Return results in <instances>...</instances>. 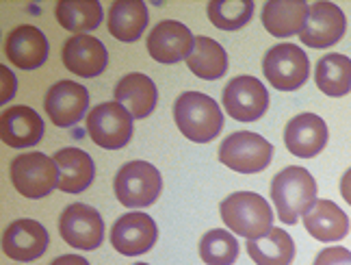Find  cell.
<instances>
[{"instance_id": "cell-1", "label": "cell", "mask_w": 351, "mask_h": 265, "mask_svg": "<svg viewBox=\"0 0 351 265\" xmlns=\"http://www.w3.org/2000/svg\"><path fill=\"white\" fill-rule=\"evenodd\" d=\"M173 120L180 132L195 143H208L223 128V113L215 98L202 91H184L173 102Z\"/></svg>"}, {"instance_id": "cell-2", "label": "cell", "mask_w": 351, "mask_h": 265, "mask_svg": "<svg viewBox=\"0 0 351 265\" xmlns=\"http://www.w3.org/2000/svg\"><path fill=\"white\" fill-rule=\"evenodd\" d=\"M271 200L282 222L297 224L317 203V181L306 168L289 165L271 181Z\"/></svg>"}, {"instance_id": "cell-3", "label": "cell", "mask_w": 351, "mask_h": 265, "mask_svg": "<svg viewBox=\"0 0 351 265\" xmlns=\"http://www.w3.org/2000/svg\"><path fill=\"white\" fill-rule=\"evenodd\" d=\"M221 220L234 235L258 240L274 229V211L263 196L254 192H234L219 205Z\"/></svg>"}, {"instance_id": "cell-4", "label": "cell", "mask_w": 351, "mask_h": 265, "mask_svg": "<svg viewBox=\"0 0 351 265\" xmlns=\"http://www.w3.org/2000/svg\"><path fill=\"white\" fill-rule=\"evenodd\" d=\"M117 200L128 209H143L158 200L163 192L160 172L147 161H128L119 168L113 181Z\"/></svg>"}, {"instance_id": "cell-5", "label": "cell", "mask_w": 351, "mask_h": 265, "mask_svg": "<svg viewBox=\"0 0 351 265\" xmlns=\"http://www.w3.org/2000/svg\"><path fill=\"white\" fill-rule=\"evenodd\" d=\"M11 183L18 194L31 200L48 196L59 187V168L55 159L44 152H24L11 161Z\"/></svg>"}, {"instance_id": "cell-6", "label": "cell", "mask_w": 351, "mask_h": 265, "mask_svg": "<svg viewBox=\"0 0 351 265\" xmlns=\"http://www.w3.org/2000/svg\"><path fill=\"white\" fill-rule=\"evenodd\" d=\"M271 157L274 146L258 132L250 130H237L219 146V161L239 174H258L269 168Z\"/></svg>"}, {"instance_id": "cell-7", "label": "cell", "mask_w": 351, "mask_h": 265, "mask_svg": "<svg viewBox=\"0 0 351 265\" xmlns=\"http://www.w3.org/2000/svg\"><path fill=\"white\" fill-rule=\"evenodd\" d=\"M267 81L280 91H295L308 81V55L295 44H278L267 50L263 59Z\"/></svg>"}, {"instance_id": "cell-8", "label": "cell", "mask_w": 351, "mask_h": 265, "mask_svg": "<svg viewBox=\"0 0 351 265\" xmlns=\"http://www.w3.org/2000/svg\"><path fill=\"white\" fill-rule=\"evenodd\" d=\"M87 132L104 150H119L132 137V115L119 102L96 104L87 115Z\"/></svg>"}, {"instance_id": "cell-9", "label": "cell", "mask_w": 351, "mask_h": 265, "mask_svg": "<svg viewBox=\"0 0 351 265\" xmlns=\"http://www.w3.org/2000/svg\"><path fill=\"white\" fill-rule=\"evenodd\" d=\"M223 107L237 122H256L269 109L267 87L254 76H237L223 87Z\"/></svg>"}, {"instance_id": "cell-10", "label": "cell", "mask_w": 351, "mask_h": 265, "mask_svg": "<svg viewBox=\"0 0 351 265\" xmlns=\"http://www.w3.org/2000/svg\"><path fill=\"white\" fill-rule=\"evenodd\" d=\"M59 233L67 246L76 250H96L104 240V222L93 207L76 203L61 214Z\"/></svg>"}, {"instance_id": "cell-11", "label": "cell", "mask_w": 351, "mask_h": 265, "mask_svg": "<svg viewBox=\"0 0 351 265\" xmlns=\"http://www.w3.org/2000/svg\"><path fill=\"white\" fill-rule=\"evenodd\" d=\"M156 240V222L141 211H132V214L117 218L111 227V246L124 257H139L147 253Z\"/></svg>"}, {"instance_id": "cell-12", "label": "cell", "mask_w": 351, "mask_h": 265, "mask_svg": "<svg viewBox=\"0 0 351 265\" xmlns=\"http://www.w3.org/2000/svg\"><path fill=\"white\" fill-rule=\"evenodd\" d=\"M347 20L341 7L328 0H319V3L310 5L308 20L304 31L300 33L302 44L310 48H330L336 42H341L345 35Z\"/></svg>"}, {"instance_id": "cell-13", "label": "cell", "mask_w": 351, "mask_h": 265, "mask_svg": "<svg viewBox=\"0 0 351 265\" xmlns=\"http://www.w3.org/2000/svg\"><path fill=\"white\" fill-rule=\"evenodd\" d=\"M89 107V91L74 81H59L46 91L44 109L50 117V122L67 128L74 126L80 117L85 115Z\"/></svg>"}, {"instance_id": "cell-14", "label": "cell", "mask_w": 351, "mask_h": 265, "mask_svg": "<svg viewBox=\"0 0 351 265\" xmlns=\"http://www.w3.org/2000/svg\"><path fill=\"white\" fill-rule=\"evenodd\" d=\"M147 52L158 63H178L191 55L195 37L178 20L158 22L147 35Z\"/></svg>"}, {"instance_id": "cell-15", "label": "cell", "mask_w": 351, "mask_h": 265, "mask_svg": "<svg viewBox=\"0 0 351 265\" xmlns=\"http://www.w3.org/2000/svg\"><path fill=\"white\" fill-rule=\"evenodd\" d=\"M61 59H63V65L72 74L83 76V78H93V76H100L106 70L109 50H106V46L93 35H72L63 44Z\"/></svg>"}, {"instance_id": "cell-16", "label": "cell", "mask_w": 351, "mask_h": 265, "mask_svg": "<svg viewBox=\"0 0 351 265\" xmlns=\"http://www.w3.org/2000/svg\"><path fill=\"white\" fill-rule=\"evenodd\" d=\"M48 248V231L37 220H16L3 233V253L13 261H35Z\"/></svg>"}, {"instance_id": "cell-17", "label": "cell", "mask_w": 351, "mask_h": 265, "mask_svg": "<svg viewBox=\"0 0 351 265\" xmlns=\"http://www.w3.org/2000/svg\"><path fill=\"white\" fill-rule=\"evenodd\" d=\"M5 55L20 70H37L48 59V39L37 26H16L5 39Z\"/></svg>"}, {"instance_id": "cell-18", "label": "cell", "mask_w": 351, "mask_h": 265, "mask_svg": "<svg viewBox=\"0 0 351 265\" xmlns=\"http://www.w3.org/2000/svg\"><path fill=\"white\" fill-rule=\"evenodd\" d=\"M285 143L300 159L317 157L328 143V124L317 113H300L285 128Z\"/></svg>"}, {"instance_id": "cell-19", "label": "cell", "mask_w": 351, "mask_h": 265, "mask_svg": "<svg viewBox=\"0 0 351 265\" xmlns=\"http://www.w3.org/2000/svg\"><path fill=\"white\" fill-rule=\"evenodd\" d=\"M0 137L9 148H31L44 137L42 115L31 107H11L0 117Z\"/></svg>"}, {"instance_id": "cell-20", "label": "cell", "mask_w": 351, "mask_h": 265, "mask_svg": "<svg viewBox=\"0 0 351 265\" xmlns=\"http://www.w3.org/2000/svg\"><path fill=\"white\" fill-rule=\"evenodd\" d=\"M113 96H115V102H119L121 107L132 115V120H143V117H147L154 111L158 91L150 76L132 72L119 78Z\"/></svg>"}, {"instance_id": "cell-21", "label": "cell", "mask_w": 351, "mask_h": 265, "mask_svg": "<svg viewBox=\"0 0 351 265\" xmlns=\"http://www.w3.org/2000/svg\"><path fill=\"white\" fill-rule=\"evenodd\" d=\"M310 5L306 0H269L263 7V26L274 37L300 35L306 26Z\"/></svg>"}, {"instance_id": "cell-22", "label": "cell", "mask_w": 351, "mask_h": 265, "mask_svg": "<svg viewBox=\"0 0 351 265\" xmlns=\"http://www.w3.org/2000/svg\"><path fill=\"white\" fill-rule=\"evenodd\" d=\"M59 168V189L65 194H80L93 183L96 165L93 159L80 148H61L52 157Z\"/></svg>"}, {"instance_id": "cell-23", "label": "cell", "mask_w": 351, "mask_h": 265, "mask_svg": "<svg viewBox=\"0 0 351 265\" xmlns=\"http://www.w3.org/2000/svg\"><path fill=\"white\" fill-rule=\"evenodd\" d=\"M304 227L319 242H341L349 233V218L336 203L317 200L304 216Z\"/></svg>"}, {"instance_id": "cell-24", "label": "cell", "mask_w": 351, "mask_h": 265, "mask_svg": "<svg viewBox=\"0 0 351 265\" xmlns=\"http://www.w3.org/2000/svg\"><path fill=\"white\" fill-rule=\"evenodd\" d=\"M147 20L150 16L143 0H115L109 9V33L119 42H137Z\"/></svg>"}, {"instance_id": "cell-25", "label": "cell", "mask_w": 351, "mask_h": 265, "mask_svg": "<svg viewBox=\"0 0 351 265\" xmlns=\"http://www.w3.org/2000/svg\"><path fill=\"white\" fill-rule=\"evenodd\" d=\"M247 255L256 265H291L295 242L285 229H271L265 237L247 240Z\"/></svg>"}, {"instance_id": "cell-26", "label": "cell", "mask_w": 351, "mask_h": 265, "mask_svg": "<svg viewBox=\"0 0 351 265\" xmlns=\"http://www.w3.org/2000/svg\"><path fill=\"white\" fill-rule=\"evenodd\" d=\"M186 65L197 78L217 81V78H221L228 70V55L219 42L199 35V37H195L191 55L186 57Z\"/></svg>"}, {"instance_id": "cell-27", "label": "cell", "mask_w": 351, "mask_h": 265, "mask_svg": "<svg viewBox=\"0 0 351 265\" xmlns=\"http://www.w3.org/2000/svg\"><path fill=\"white\" fill-rule=\"evenodd\" d=\"M315 83L326 96L341 98L351 91V59L339 52L321 57L317 61Z\"/></svg>"}, {"instance_id": "cell-28", "label": "cell", "mask_w": 351, "mask_h": 265, "mask_svg": "<svg viewBox=\"0 0 351 265\" xmlns=\"http://www.w3.org/2000/svg\"><path fill=\"white\" fill-rule=\"evenodd\" d=\"M57 22L65 31L85 35L102 22V5L98 0H61L55 7Z\"/></svg>"}, {"instance_id": "cell-29", "label": "cell", "mask_w": 351, "mask_h": 265, "mask_svg": "<svg viewBox=\"0 0 351 265\" xmlns=\"http://www.w3.org/2000/svg\"><path fill=\"white\" fill-rule=\"evenodd\" d=\"M208 20L221 31H239L254 16L252 0H210Z\"/></svg>"}, {"instance_id": "cell-30", "label": "cell", "mask_w": 351, "mask_h": 265, "mask_svg": "<svg viewBox=\"0 0 351 265\" xmlns=\"http://www.w3.org/2000/svg\"><path fill=\"white\" fill-rule=\"evenodd\" d=\"M199 257L206 265H232L239 257V242L230 231H208L199 242Z\"/></svg>"}, {"instance_id": "cell-31", "label": "cell", "mask_w": 351, "mask_h": 265, "mask_svg": "<svg viewBox=\"0 0 351 265\" xmlns=\"http://www.w3.org/2000/svg\"><path fill=\"white\" fill-rule=\"evenodd\" d=\"M313 265H351V253L343 246H332L321 250Z\"/></svg>"}, {"instance_id": "cell-32", "label": "cell", "mask_w": 351, "mask_h": 265, "mask_svg": "<svg viewBox=\"0 0 351 265\" xmlns=\"http://www.w3.org/2000/svg\"><path fill=\"white\" fill-rule=\"evenodd\" d=\"M0 74H3V96H0V100L7 102L16 94V76H13L11 70H7L5 65L0 68Z\"/></svg>"}, {"instance_id": "cell-33", "label": "cell", "mask_w": 351, "mask_h": 265, "mask_svg": "<svg viewBox=\"0 0 351 265\" xmlns=\"http://www.w3.org/2000/svg\"><path fill=\"white\" fill-rule=\"evenodd\" d=\"M50 265H89V261L78 255H63V257H57Z\"/></svg>"}, {"instance_id": "cell-34", "label": "cell", "mask_w": 351, "mask_h": 265, "mask_svg": "<svg viewBox=\"0 0 351 265\" xmlns=\"http://www.w3.org/2000/svg\"><path fill=\"white\" fill-rule=\"evenodd\" d=\"M341 194L345 198V203L351 207V168L345 172L343 178H341Z\"/></svg>"}, {"instance_id": "cell-35", "label": "cell", "mask_w": 351, "mask_h": 265, "mask_svg": "<svg viewBox=\"0 0 351 265\" xmlns=\"http://www.w3.org/2000/svg\"><path fill=\"white\" fill-rule=\"evenodd\" d=\"M134 265H147V263H134Z\"/></svg>"}]
</instances>
